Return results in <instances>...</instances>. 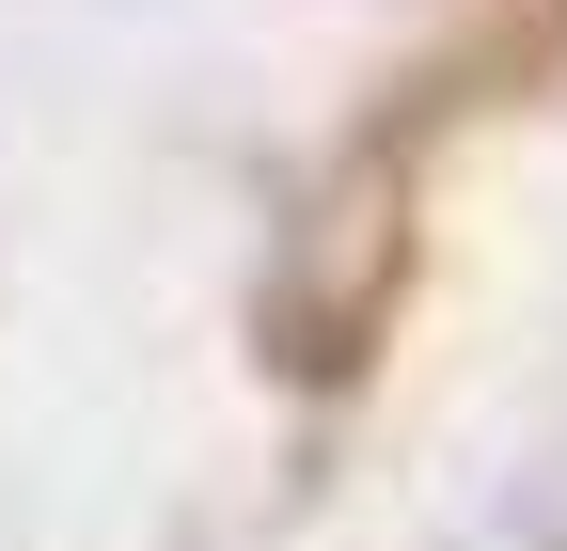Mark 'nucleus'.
I'll list each match as a JSON object with an SVG mask.
<instances>
[]
</instances>
